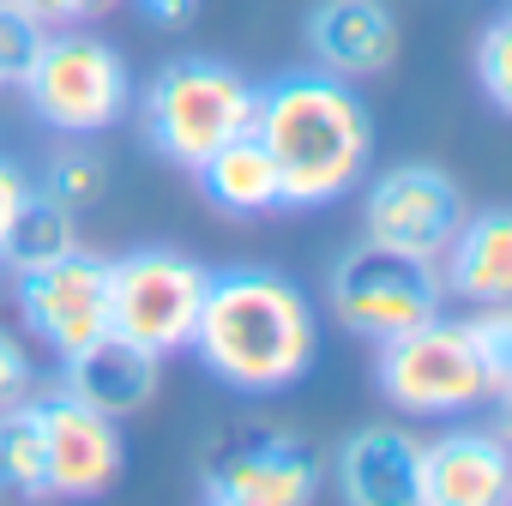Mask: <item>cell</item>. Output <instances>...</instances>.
Here are the masks:
<instances>
[{
  "mask_svg": "<svg viewBox=\"0 0 512 506\" xmlns=\"http://www.w3.org/2000/svg\"><path fill=\"white\" fill-rule=\"evenodd\" d=\"M13 296H19V320L31 326V338L55 350L61 362L109 332V260L91 247L13 272Z\"/></svg>",
  "mask_w": 512,
  "mask_h": 506,
  "instance_id": "obj_9",
  "label": "cell"
},
{
  "mask_svg": "<svg viewBox=\"0 0 512 506\" xmlns=\"http://www.w3.org/2000/svg\"><path fill=\"white\" fill-rule=\"evenodd\" d=\"M79 247V211L55 205L49 193H25V205L13 211V229L7 241H0V266H13V272H31V266H49L61 260V253Z\"/></svg>",
  "mask_w": 512,
  "mask_h": 506,
  "instance_id": "obj_18",
  "label": "cell"
},
{
  "mask_svg": "<svg viewBox=\"0 0 512 506\" xmlns=\"http://www.w3.org/2000/svg\"><path fill=\"white\" fill-rule=\"evenodd\" d=\"M43 37H49V25H37L13 0H0V85H25V73L43 55Z\"/></svg>",
  "mask_w": 512,
  "mask_h": 506,
  "instance_id": "obj_23",
  "label": "cell"
},
{
  "mask_svg": "<svg viewBox=\"0 0 512 506\" xmlns=\"http://www.w3.org/2000/svg\"><path fill=\"white\" fill-rule=\"evenodd\" d=\"M368 181V175H362ZM464 187L440 163H392L362 193V241L410 253V260H440L446 241L464 223Z\"/></svg>",
  "mask_w": 512,
  "mask_h": 506,
  "instance_id": "obj_8",
  "label": "cell"
},
{
  "mask_svg": "<svg viewBox=\"0 0 512 506\" xmlns=\"http://www.w3.org/2000/svg\"><path fill=\"white\" fill-rule=\"evenodd\" d=\"M25 392H31V356L7 326H0V404H13Z\"/></svg>",
  "mask_w": 512,
  "mask_h": 506,
  "instance_id": "obj_25",
  "label": "cell"
},
{
  "mask_svg": "<svg viewBox=\"0 0 512 506\" xmlns=\"http://www.w3.org/2000/svg\"><path fill=\"white\" fill-rule=\"evenodd\" d=\"M67 368V392L73 398H85V404H97L103 416H139L151 398H157V386H163V356H151V350H139V344H127V338H115V332H103L97 344H85L79 356H67L61 362Z\"/></svg>",
  "mask_w": 512,
  "mask_h": 506,
  "instance_id": "obj_16",
  "label": "cell"
},
{
  "mask_svg": "<svg viewBox=\"0 0 512 506\" xmlns=\"http://www.w3.org/2000/svg\"><path fill=\"white\" fill-rule=\"evenodd\" d=\"M205 284H211V266H199L193 253L133 247L127 260H109V332L151 356H175L193 344Z\"/></svg>",
  "mask_w": 512,
  "mask_h": 506,
  "instance_id": "obj_6",
  "label": "cell"
},
{
  "mask_svg": "<svg viewBox=\"0 0 512 506\" xmlns=\"http://www.w3.org/2000/svg\"><path fill=\"white\" fill-rule=\"evenodd\" d=\"M0 494L13 500H49V470H43V422L31 392L0 404Z\"/></svg>",
  "mask_w": 512,
  "mask_h": 506,
  "instance_id": "obj_19",
  "label": "cell"
},
{
  "mask_svg": "<svg viewBox=\"0 0 512 506\" xmlns=\"http://www.w3.org/2000/svg\"><path fill=\"white\" fill-rule=\"evenodd\" d=\"M434 272L452 302H470V308L512 302V211L506 205L470 211L458 235L446 241V253L434 260Z\"/></svg>",
  "mask_w": 512,
  "mask_h": 506,
  "instance_id": "obj_14",
  "label": "cell"
},
{
  "mask_svg": "<svg viewBox=\"0 0 512 506\" xmlns=\"http://www.w3.org/2000/svg\"><path fill=\"white\" fill-rule=\"evenodd\" d=\"M476 85L494 115L512 109V13H494L476 37Z\"/></svg>",
  "mask_w": 512,
  "mask_h": 506,
  "instance_id": "obj_22",
  "label": "cell"
},
{
  "mask_svg": "<svg viewBox=\"0 0 512 506\" xmlns=\"http://www.w3.org/2000/svg\"><path fill=\"white\" fill-rule=\"evenodd\" d=\"M512 494V452L500 434L452 428L422 440L416 458V506H506Z\"/></svg>",
  "mask_w": 512,
  "mask_h": 506,
  "instance_id": "obj_12",
  "label": "cell"
},
{
  "mask_svg": "<svg viewBox=\"0 0 512 506\" xmlns=\"http://www.w3.org/2000/svg\"><path fill=\"white\" fill-rule=\"evenodd\" d=\"M37 193H49V199H55V205H67V211H91V205L109 193V163L73 139V145H61V151L43 163Z\"/></svg>",
  "mask_w": 512,
  "mask_h": 506,
  "instance_id": "obj_20",
  "label": "cell"
},
{
  "mask_svg": "<svg viewBox=\"0 0 512 506\" xmlns=\"http://www.w3.org/2000/svg\"><path fill=\"white\" fill-rule=\"evenodd\" d=\"M320 458L296 434H241L199 470V494L217 506H308L320 494Z\"/></svg>",
  "mask_w": 512,
  "mask_h": 506,
  "instance_id": "obj_11",
  "label": "cell"
},
{
  "mask_svg": "<svg viewBox=\"0 0 512 506\" xmlns=\"http://www.w3.org/2000/svg\"><path fill=\"white\" fill-rule=\"evenodd\" d=\"M25 193H31V175H25L19 163H7V157H0V241H7V229H13V211L25 205Z\"/></svg>",
  "mask_w": 512,
  "mask_h": 506,
  "instance_id": "obj_26",
  "label": "cell"
},
{
  "mask_svg": "<svg viewBox=\"0 0 512 506\" xmlns=\"http://www.w3.org/2000/svg\"><path fill=\"white\" fill-rule=\"evenodd\" d=\"M139 7L157 19V25H169V31H181V25H193V7L199 0H139Z\"/></svg>",
  "mask_w": 512,
  "mask_h": 506,
  "instance_id": "obj_27",
  "label": "cell"
},
{
  "mask_svg": "<svg viewBox=\"0 0 512 506\" xmlns=\"http://www.w3.org/2000/svg\"><path fill=\"white\" fill-rule=\"evenodd\" d=\"M470 344H476L482 374H488V404H506L512 398V314H506V302L470 314Z\"/></svg>",
  "mask_w": 512,
  "mask_h": 506,
  "instance_id": "obj_21",
  "label": "cell"
},
{
  "mask_svg": "<svg viewBox=\"0 0 512 506\" xmlns=\"http://www.w3.org/2000/svg\"><path fill=\"white\" fill-rule=\"evenodd\" d=\"M326 308L332 320L362 338V344H386L434 314H446V290H440V272L428 260H410V253H392V247H350L344 260L332 266L326 278Z\"/></svg>",
  "mask_w": 512,
  "mask_h": 506,
  "instance_id": "obj_7",
  "label": "cell"
},
{
  "mask_svg": "<svg viewBox=\"0 0 512 506\" xmlns=\"http://www.w3.org/2000/svg\"><path fill=\"white\" fill-rule=\"evenodd\" d=\"M374 386L398 416H464L488 404V374L470 344V320H422L374 344Z\"/></svg>",
  "mask_w": 512,
  "mask_h": 506,
  "instance_id": "obj_5",
  "label": "cell"
},
{
  "mask_svg": "<svg viewBox=\"0 0 512 506\" xmlns=\"http://www.w3.org/2000/svg\"><path fill=\"white\" fill-rule=\"evenodd\" d=\"M253 139L278 163V187L290 211L338 205L362 187L374 157V115L350 79H332L320 67L284 73L260 91Z\"/></svg>",
  "mask_w": 512,
  "mask_h": 506,
  "instance_id": "obj_2",
  "label": "cell"
},
{
  "mask_svg": "<svg viewBox=\"0 0 512 506\" xmlns=\"http://www.w3.org/2000/svg\"><path fill=\"white\" fill-rule=\"evenodd\" d=\"M37 422H43V470H49V494L55 500H97L121 482L127 470V446H121V422L103 416L97 404L61 392H31Z\"/></svg>",
  "mask_w": 512,
  "mask_h": 506,
  "instance_id": "obj_10",
  "label": "cell"
},
{
  "mask_svg": "<svg viewBox=\"0 0 512 506\" xmlns=\"http://www.w3.org/2000/svg\"><path fill=\"white\" fill-rule=\"evenodd\" d=\"M13 7H25L37 25L61 31V25H91V19H103L115 0H13Z\"/></svg>",
  "mask_w": 512,
  "mask_h": 506,
  "instance_id": "obj_24",
  "label": "cell"
},
{
  "mask_svg": "<svg viewBox=\"0 0 512 506\" xmlns=\"http://www.w3.org/2000/svg\"><path fill=\"white\" fill-rule=\"evenodd\" d=\"M416 458H422V440L410 428L374 422V428H356L338 446L332 482L356 506H410L416 500Z\"/></svg>",
  "mask_w": 512,
  "mask_h": 506,
  "instance_id": "obj_15",
  "label": "cell"
},
{
  "mask_svg": "<svg viewBox=\"0 0 512 506\" xmlns=\"http://www.w3.org/2000/svg\"><path fill=\"white\" fill-rule=\"evenodd\" d=\"M25 103L43 127L67 133V139H91L109 133L127 109H133V73L121 61L115 43L91 37L85 25H61L43 37L37 67L25 73Z\"/></svg>",
  "mask_w": 512,
  "mask_h": 506,
  "instance_id": "obj_4",
  "label": "cell"
},
{
  "mask_svg": "<svg viewBox=\"0 0 512 506\" xmlns=\"http://www.w3.org/2000/svg\"><path fill=\"white\" fill-rule=\"evenodd\" d=\"M253 109H260V85L241 67L187 55L157 67V79L139 91V133L163 163L193 175L217 145L253 133Z\"/></svg>",
  "mask_w": 512,
  "mask_h": 506,
  "instance_id": "obj_3",
  "label": "cell"
},
{
  "mask_svg": "<svg viewBox=\"0 0 512 506\" xmlns=\"http://www.w3.org/2000/svg\"><path fill=\"white\" fill-rule=\"evenodd\" d=\"M398 19L386 0H320L308 13V55L332 79H380L398 61Z\"/></svg>",
  "mask_w": 512,
  "mask_h": 506,
  "instance_id": "obj_13",
  "label": "cell"
},
{
  "mask_svg": "<svg viewBox=\"0 0 512 506\" xmlns=\"http://www.w3.org/2000/svg\"><path fill=\"white\" fill-rule=\"evenodd\" d=\"M199 193L223 211V217H266L284 205V187H278V163L266 157V145L241 133L229 145H217L199 169H193Z\"/></svg>",
  "mask_w": 512,
  "mask_h": 506,
  "instance_id": "obj_17",
  "label": "cell"
},
{
  "mask_svg": "<svg viewBox=\"0 0 512 506\" xmlns=\"http://www.w3.org/2000/svg\"><path fill=\"white\" fill-rule=\"evenodd\" d=\"M187 350L205 362L211 380L241 398L290 392L314 368V302L296 278L272 266L211 272Z\"/></svg>",
  "mask_w": 512,
  "mask_h": 506,
  "instance_id": "obj_1",
  "label": "cell"
}]
</instances>
